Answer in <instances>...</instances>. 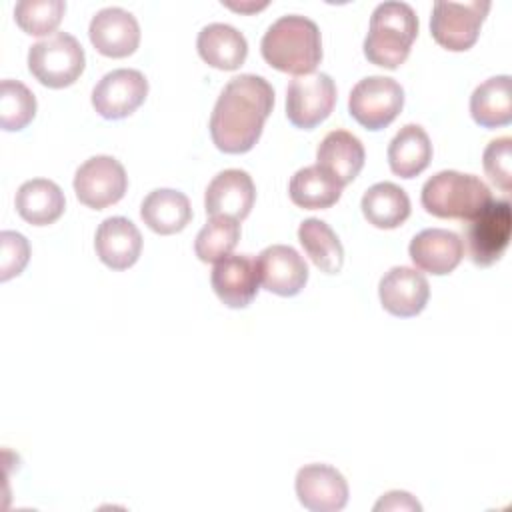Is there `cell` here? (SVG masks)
<instances>
[{"label": "cell", "instance_id": "6da1fadb", "mask_svg": "<svg viewBox=\"0 0 512 512\" xmlns=\"http://www.w3.org/2000/svg\"><path fill=\"white\" fill-rule=\"evenodd\" d=\"M274 106V90L262 76L240 74L220 92L212 116L210 136L218 150L244 154L258 142Z\"/></svg>", "mask_w": 512, "mask_h": 512}, {"label": "cell", "instance_id": "7a4b0ae2", "mask_svg": "<svg viewBox=\"0 0 512 512\" xmlns=\"http://www.w3.org/2000/svg\"><path fill=\"white\" fill-rule=\"evenodd\" d=\"M264 60L286 74L306 76L322 60V40L318 26L298 14L278 18L260 44Z\"/></svg>", "mask_w": 512, "mask_h": 512}, {"label": "cell", "instance_id": "3957f363", "mask_svg": "<svg viewBox=\"0 0 512 512\" xmlns=\"http://www.w3.org/2000/svg\"><path fill=\"white\" fill-rule=\"evenodd\" d=\"M416 36L418 18L412 6L406 2H382L370 16L364 56L376 66L394 70L408 58Z\"/></svg>", "mask_w": 512, "mask_h": 512}, {"label": "cell", "instance_id": "277c9868", "mask_svg": "<svg viewBox=\"0 0 512 512\" xmlns=\"http://www.w3.org/2000/svg\"><path fill=\"white\" fill-rule=\"evenodd\" d=\"M422 206L436 218L470 220L490 200V188L474 174L442 170L422 186Z\"/></svg>", "mask_w": 512, "mask_h": 512}, {"label": "cell", "instance_id": "5b68a950", "mask_svg": "<svg viewBox=\"0 0 512 512\" xmlns=\"http://www.w3.org/2000/svg\"><path fill=\"white\" fill-rule=\"evenodd\" d=\"M84 48L68 32H56L28 50L30 74L48 88H66L84 72Z\"/></svg>", "mask_w": 512, "mask_h": 512}, {"label": "cell", "instance_id": "8992f818", "mask_svg": "<svg viewBox=\"0 0 512 512\" xmlns=\"http://www.w3.org/2000/svg\"><path fill=\"white\" fill-rule=\"evenodd\" d=\"M512 232V210L506 198L490 200L464 224V242L476 266H492L508 248Z\"/></svg>", "mask_w": 512, "mask_h": 512}, {"label": "cell", "instance_id": "52a82bcc", "mask_svg": "<svg viewBox=\"0 0 512 512\" xmlns=\"http://www.w3.org/2000/svg\"><path fill=\"white\" fill-rule=\"evenodd\" d=\"M490 2H436L430 16V34L436 44L450 52L472 48L480 36Z\"/></svg>", "mask_w": 512, "mask_h": 512}, {"label": "cell", "instance_id": "ba28073f", "mask_svg": "<svg viewBox=\"0 0 512 512\" xmlns=\"http://www.w3.org/2000/svg\"><path fill=\"white\" fill-rule=\"evenodd\" d=\"M404 106L402 86L388 76L360 80L348 98L350 116L366 130H382L396 120Z\"/></svg>", "mask_w": 512, "mask_h": 512}, {"label": "cell", "instance_id": "9c48e42d", "mask_svg": "<svg viewBox=\"0 0 512 512\" xmlns=\"http://www.w3.org/2000/svg\"><path fill=\"white\" fill-rule=\"evenodd\" d=\"M336 104V84L324 74L296 76L286 90V116L302 130H312L324 122Z\"/></svg>", "mask_w": 512, "mask_h": 512}, {"label": "cell", "instance_id": "30bf717a", "mask_svg": "<svg viewBox=\"0 0 512 512\" xmlns=\"http://www.w3.org/2000/svg\"><path fill=\"white\" fill-rule=\"evenodd\" d=\"M128 188L124 166L112 156H92L74 174L76 198L94 210L116 204Z\"/></svg>", "mask_w": 512, "mask_h": 512}, {"label": "cell", "instance_id": "8fae6325", "mask_svg": "<svg viewBox=\"0 0 512 512\" xmlns=\"http://www.w3.org/2000/svg\"><path fill=\"white\" fill-rule=\"evenodd\" d=\"M148 96V80L140 70L118 68L102 76L92 90V106L106 120H120L136 112Z\"/></svg>", "mask_w": 512, "mask_h": 512}, {"label": "cell", "instance_id": "7c38bea8", "mask_svg": "<svg viewBox=\"0 0 512 512\" xmlns=\"http://www.w3.org/2000/svg\"><path fill=\"white\" fill-rule=\"evenodd\" d=\"M296 496L310 512H338L348 502V484L334 466L306 464L296 474Z\"/></svg>", "mask_w": 512, "mask_h": 512}, {"label": "cell", "instance_id": "4fadbf2b", "mask_svg": "<svg viewBox=\"0 0 512 512\" xmlns=\"http://www.w3.org/2000/svg\"><path fill=\"white\" fill-rule=\"evenodd\" d=\"M256 200V188L248 172L238 168L222 170L212 178L206 188L204 206L210 218H232L244 220Z\"/></svg>", "mask_w": 512, "mask_h": 512}, {"label": "cell", "instance_id": "5bb4252c", "mask_svg": "<svg viewBox=\"0 0 512 512\" xmlns=\"http://www.w3.org/2000/svg\"><path fill=\"white\" fill-rule=\"evenodd\" d=\"M260 284L278 296H296L308 282L306 260L286 244H272L256 258Z\"/></svg>", "mask_w": 512, "mask_h": 512}, {"label": "cell", "instance_id": "9a60e30c", "mask_svg": "<svg viewBox=\"0 0 512 512\" xmlns=\"http://www.w3.org/2000/svg\"><path fill=\"white\" fill-rule=\"evenodd\" d=\"M88 36L102 56L126 58L134 54L140 44V26L128 10L110 6L96 12L90 20Z\"/></svg>", "mask_w": 512, "mask_h": 512}, {"label": "cell", "instance_id": "2e32d148", "mask_svg": "<svg viewBox=\"0 0 512 512\" xmlns=\"http://www.w3.org/2000/svg\"><path fill=\"white\" fill-rule=\"evenodd\" d=\"M382 308L398 318H412L426 308L430 286L422 272L408 266L390 268L378 284Z\"/></svg>", "mask_w": 512, "mask_h": 512}, {"label": "cell", "instance_id": "e0dca14e", "mask_svg": "<svg viewBox=\"0 0 512 512\" xmlns=\"http://www.w3.org/2000/svg\"><path fill=\"white\" fill-rule=\"evenodd\" d=\"M210 282L222 304L228 308H246L258 294L260 278L256 260L248 254H228L216 262Z\"/></svg>", "mask_w": 512, "mask_h": 512}, {"label": "cell", "instance_id": "ac0fdd59", "mask_svg": "<svg viewBox=\"0 0 512 512\" xmlns=\"http://www.w3.org/2000/svg\"><path fill=\"white\" fill-rule=\"evenodd\" d=\"M408 254L414 266L422 272L444 276L460 264L464 256V244L452 230L426 228L410 240Z\"/></svg>", "mask_w": 512, "mask_h": 512}, {"label": "cell", "instance_id": "d6986e66", "mask_svg": "<svg viewBox=\"0 0 512 512\" xmlns=\"http://www.w3.org/2000/svg\"><path fill=\"white\" fill-rule=\"evenodd\" d=\"M98 258L112 270H126L136 264L142 252V234L124 216L106 218L94 236Z\"/></svg>", "mask_w": 512, "mask_h": 512}, {"label": "cell", "instance_id": "ffe728a7", "mask_svg": "<svg viewBox=\"0 0 512 512\" xmlns=\"http://www.w3.org/2000/svg\"><path fill=\"white\" fill-rule=\"evenodd\" d=\"M364 146L348 130H332L316 150V164L342 188L350 184L364 166Z\"/></svg>", "mask_w": 512, "mask_h": 512}, {"label": "cell", "instance_id": "44dd1931", "mask_svg": "<svg viewBox=\"0 0 512 512\" xmlns=\"http://www.w3.org/2000/svg\"><path fill=\"white\" fill-rule=\"evenodd\" d=\"M196 48L200 58L218 70H238L248 56V44L242 32L222 22L204 26L198 34Z\"/></svg>", "mask_w": 512, "mask_h": 512}, {"label": "cell", "instance_id": "7402d4cb", "mask_svg": "<svg viewBox=\"0 0 512 512\" xmlns=\"http://www.w3.org/2000/svg\"><path fill=\"white\" fill-rule=\"evenodd\" d=\"M140 218L156 234H162V236L176 234L184 230L192 220L190 200L180 190H172V188L152 190L140 206Z\"/></svg>", "mask_w": 512, "mask_h": 512}, {"label": "cell", "instance_id": "603a6c76", "mask_svg": "<svg viewBox=\"0 0 512 512\" xmlns=\"http://www.w3.org/2000/svg\"><path fill=\"white\" fill-rule=\"evenodd\" d=\"M64 208V192L52 180H28L16 192V210L20 218L32 226H48L56 222L62 216Z\"/></svg>", "mask_w": 512, "mask_h": 512}, {"label": "cell", "instance_id": "cb8c5ba5", "mask_svg": "<svg viewBox=\"0 0 512 512\" xmlns=\"http://www.w3.org/2000/svg\"><path fill=\"white\" fill-rule=\"evenodd\" d=\"M432 144L426 130L418 124L402 126L388 146L390 170L400 178H414L428 168Z\"/></svg>", "mask_w": 512, "mask_h": 512}, {"label": "cell", "instance_id": "d4e9b609", "mask_svg": "<svg viewBox=\"0 0 512 512\" xmlns=\"http://www.w3.org/2000/svg\"><path fill=\"white\" fill-rule=\"evenodd\" d=\"M360 208L372 226L392 230L402 226L410 216V198L400 186L378 182L364 192Z\"/></svg>", "mask_w": 512, "mask_h": 512}, {"label": "cell", "instance_id": "484cf974", "mask_svg": "<svg viewBox=\"0 0 512 512\" xmlns=\"http://www.w3.org/2000/svg\"><path fill=\"white\" fill-rule=\"evenodd\" d=\"M470 114L482 128L506 126L512 120L510 76H494L476 86L470 96Z\"/></svg>", "mask_w": 512, "mask_h": 512}, {"label": "cell", "instance_id": "4316f807", "mask_svg": "<svg viewBox=\"0 0 512 512\" xmlns=\"http://www.w3.org/2000/svg\"><path fill=\"white\" fill-rule=\"evenodd\" d=\"M290 200L304 210H322L336 204L342 196V186L328 176L318 164L300 168L288 184Z\"/></svg>", "mask_w": 512, "mask_h": 512}, {"label": "cell", "instance_id": "83f0119b", "mask_svg": "<svg viewBox=\"0 0 512 512\" xmlns=\"http://www.w3.org/2000/svg\"><path fill=\"white\" fill-rule=\"evenodd\" d=\"M298 240L306 256L326 274H336L344 264V248L336 232L320 218H308L298 228Z\"/></svg>", "mask_w": 512, "mask_h": 512}, {"label": "cell", "instance_id": "f1b7e54d", "mask_svg": "<svg viewBox=\"0 0 512 512\" xmlns=\"http://www.w3.org/2000/svg\"><path fill=\"white\" fill-rule=\"evenodd\" d=\"M240 240V222L232 218H210L198 232L194 252L202 262H218L226 258Z\"/></svg>", "mask_w": 512, "mask_h": 512}, {"label": "cell", "instance_id": "f546056e", "mask_svg": "<svg viewBox=\"0 0 512 512\" xmlns=\"http://www.w3.org/2000/svg\"><path fill=\"white\" fill-rule=\"evenodd\" d=\"M36 116V98L18 80H2L0 86V126L6 132L26 128Z\"/></svg>", "mask_w": 512, "mask_h": 512}, {"label": "cell", "instance_id": "4dcf8cb0", "mask_svg": "<svg viewBox=\"0 0 512 512\" xmlns=\"http://www.w3.org/2000/svg\"><path fill=\"white\" fill-rule=\"evenodd\" d=\"M64 12L62 0H22L14 8V20L26 34L44 36L58 28Z\"/></svg>", "mask_w": 512, "mask_h": 512}, {"label": "cell", "instance_id": "1f68e13d", "mask_svg": "<svg viewBox=\"0 0 512 512\" xmlns=\"http://www.w3.org/2000/svg\"><path fill=\"white\" fill-rule=\"evenodd\" d=\"M484 172L492 184L500 190L510 192L512 188V138L502 136L492 140L482 156Z\"/></svg>", "mask_w": 512, "mask_h": 512}, {"label": "cell", "instance_id": "d6a6232c", "mask_svg": "<svg viewBox=\"0 0 512 512\" xmlns=\"http://www.w3.org/2000/svg\"><path fill=\"white\" fill-rule=\"evenodd\" d=\"M0 244V280L6 282L24 270L30 258V246L22 234L12 230H4L0 234Z\"/></svg>", "mask_w": 512, "mask_h": 512}, {"label": "cell", "instance_id": "836d02e7", "mask_svg": "<svg viewBox=\"0 0 512 512\" xmlns=\"http://www.w3.org/2000/svg\"><path fill=\"white\" fill-rule=\"evenodd\" d=\"M374 510L376 512H380V510H390V512H398V510H402V512H420L422 510V506H420V502L412 496V494H408V492H404V490H392V492H388V494H384L376 504H374Z\"/></svg>", "mask_w": 512, "mask_h": 512}]
</instances>
